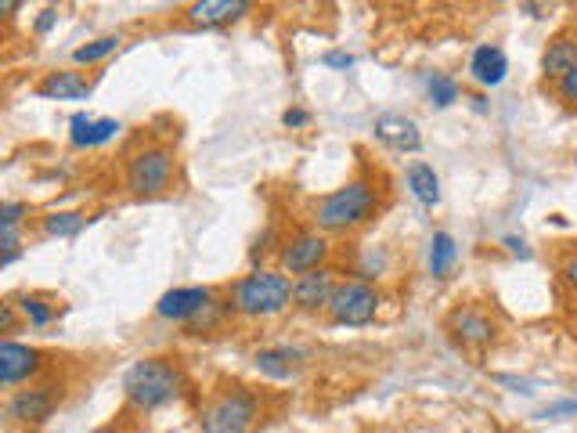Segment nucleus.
Returning a JSON list of instances; mask_svg holds the SVG:
<instances>
[{"label": "nucleus", "instance_id": "nucleus-36", "mask_svg": "<svg viewBox=\"0 0 577 433\" xmlns=\"http://www.w3.org/2000/svg\"><path fill=\"white\" fill-rule=\"evenodd\" d=\"M15 11H19V0H0V15H4V19H11Z\"/></svg>", "mask_w": 577, "mask_h": 433}, {"label": "nucleus", "instance_id": "nucleus-5", "mask_svg": "<svg viewBox=\"0 0 577 433\" xmlns=\"http://www.w3.org/2000/svg\"><path fill=\"white\" fill-rule=\"evenodd\" d=\"M379 304H383V296H379V289L372 282H365V278H343L325 311H329V318L336 325L358 329V325L376 322Z\"/></svg>", "mask_w": 577, "mask_h": 433}, {"label": "nucleus", "instance_id": "nucleus-11", "mask_svg": "<svg viewBox=\"0 0 577 433\" xmlns=\"http://www.w3.org/2000/svg\"><path fill=\"white\" fill-rule=\"evenodd\" d=\"M336 286H339V278L332 268L307 271V275H300L293 282V304L300 307V311H325L332 293H336Z\"/></svg>", "mask_w": 577, "mask_h": 433}, {"label": "nucleus", "instance_id": "nucleus-27", "mask_svg": "<svg viewBox=\"0 0 577 433\" xmlns=\"http://www.w3.org/2000/svg\"><path fill=\"white\" fill-rule=\"evenodd\" d=\"M26 213H29L26 203H15V199H8V203L0 206V228H19Z\"/></svg>", "mask_w": 577, "mask_h": 433}, {"label": "nucleus", "instance_id": "nucleus-25", "mask_svg": "<svg viewBox=\"0 0 577 433\" xmlns=\"http://www.w3.org/2000/svg\"><path fill=\"white\" fill-rule=\"evenodd\" d=\"M83 213L76 210H55L44 217V235H51V239H69V235H76V231L83 228Z\"/></svg>", "mask_w": 577, "mask_h": 433}, {"label": "nucleus", "instance_id": "nucleus-33", "mask_svg": "<svg viewBox=\"0 0 577 433\" xmlns=\"http://www.w3.org/2000/svg\"><path fill=\"white\" fill-rule=\"evenodd\" d=\"M502 246L509 249L513 257H520V260H531V257H534V253H531V246H527V242H523L520 235H505V239H502Z\"/></svg>", "mask_w": 577, "mask_h": 433}, {"label": "nucleus", "instance_id": "nucleus-18", "mask_svg": "<svg viewBox=\"0 0 577 433\" xmlns=\"http://www.w3.org/2000/svg\"><path fill=\"white\" fill-rule=\"evenodd\" d=\"M303 358L307 354L296 351V347H264V351L253 354V365H257V372H264L267 379H296L303 369Z\"/></svg>", "mask_w": 577, "mask_h": 433}, {"label": "nucleus", "instance_id": "nucleus-21", "mask_svg": "<svg viewBox=\"0 0 577 433\" xmlns=\"http://www.w3.org/2000/svg\"><path fill=\"white\" fill-rule=\"evenodd\" d=\"M458 260V246L451 231H433L430 239V275L433 278H448V271L455 268Z\"/></svg>", "mask_w": 577, "mask_h": 433}, {"label": "nucleus", "instance_id": "nucleus-32", "mask_svg": "<svg viewBox=\"0 0 577 433\" xmlns=\"http://www.w3.org/2000/svg\"><path fill=\"white\" fill-rule=\"evenodd\" d=\"M321 62L329 65V69H339V73L354 69V55H347V51H329V55L321 58Z\"/></svg>", "mask_w": 577, "mask_h": 433}, {"label": "nucleus", "instance_id": "nucleus-14", "mask_svg": "<svg viewBox=\"0 0 577 433\" xmlns=\"http://www.w3.org/2000/svg\"><path fill=\"white\" fill-rule=\"evenodd\" d=\"M51 412H55V387L15 390L8 401V419L15 423H44Z\"/></svg>", "mask_w": 577, "mask_h": 433}, {"label": "nucleus", "instance_id": "nucleus-2", "mask_svg": "<svg viewBox=\"0 0 577 433\" xmlns=\"http://www.w3.org/2000/svg\"><path fill=\"white\" fill-rule=\"evenodd\" d=\"M376 206H379L376 185L358 177V181H347L336 192L321 195L318 203H314V224H318L321 235H343V231H354L372 221Z\"/></svg>", "mask_w": 577, "mask_h": 433}, {"label": "nucleus", "instance_id": "nucleus-23", "mask_svg": "<svg viewBox=\"0 0 577 433\" xmlns=\"http://www.w3.org/2000/svg\"><path fill=\"white\" fill-rule=\"evenodd\" d=\"M123 44V37H116V33H109V37H98L91 40V44H83L73 51V62L76 65H94V62H105L109 55H116Z\"/></svg>", "mask_w": 577, "mask_h": 433}, {"label": "nucleus", "instance_id": "nucleus-24", "mask_svg": "<svg viewBox=\"0 0 577 433\" xmlns=\"http://www.w3.org/2000/svg\"><path fill=\"white\" fill-rule=\"evenodd\" d=\"M15 307L22 311V318H26L29 325H37V329H44V325L55 322V307L47 304V296L40 293H26L15 300Z\"/></svg>", "mask_w": 577, "mask_h": 433}, {"label": "nucleus", "instance_id": "nucleus-22", "mask_svg": "<svg viewBox=\"0 0 577 433\" xmlns=\"http://www.w3.org/2000/svg\"><path fill=\"white\" fill-rule=\"evenodd\" d=\"M422 87H426V98L433 102V109H451V105L458 102V94H462L458 80L448 73H426Z\"/></svg>", "mask_w": 577, "mask_h": 433}, {"label": "nucleus", "instance_id": "nucleus-1", "mask_svg": "<svg viewBox=\"0 0 577 433\" xmlns=\"http://www.w3.org/2000/svg\"><path fill=\"white\" fill-rule=\"evenodd\" d=\"M184 372L166 358H141L123 376V397L138 412H156L184 394Z\"/></svg>", "mask_w": 577, "mask_h": 433}, {"label": "nucleus", "instance_id": "nucleus-28", "mask_svg": "<svg viewBox=\"0 0 577 433\" xmlns=\"http://www.w3.org/2000/svg\"><path fill=\"white\" fill-rule=\"evenodd\" d=\"M556 94H559V102H567V105H577V69L570 76H563V80L556 83Z\"/></svg>", "mask_w": 577, "mask_h": 433}, {"label": "nucleus", "instance_id": "nucleus-17", "mask_svg": "<svg viewBox=\"0 0 577 433\" xmlns=\"http://www.w3.org/2000/svg\"><path fill=\"white\" fill-rule=\"evenodd\" d=\"M253 4L249 0H199L188 8V22L192 26H231V22L246 19Z\"/></svg>", "mask_w": 577, "mask_h": 433}, {"label": "nucleus", "instance_id": "nucleus-12", "mask_svg": "<svg viewBox=\"0 0 577 433\" xmlns=\"http://www.w3.org/2000/svg\"><path fill=\"white\" fill-rule=\"evenodd\" d=\"M37 94L47 102H83L94 94V83L76 69H51L44 80L37 83Z\"/></svg>", "mask_w": 577, "mask_h": 433}, {"label": "nucleus", "instance_id": "nucleus-6", "mask_svg": "<svg viewBox=\"0 0 577 433\" xmlns=\"http://www.w3.org/2000/svg\"><path fill=\"white\" fill-rule=\"evenodd\" d=\"M127 188L134 195H159L174 181V152L166 145H148L127 159Z\"/></svg>", "mask_w": 577, "mask_h": 433}, {"label": "nucleus", "instance_id": "nucleus-10", "mask_svg": "<svg viewBox=\"0 0 577 433\" xmlns=\"http://www.w3.org/2000/svg\"><path fill=\"white\" fill-rule=\"evenodd\" d=\"M40 351L37 347H26V343H15V340H4L0 343V383L4 390H15L19 383L33 379L40 372Z\"/></svg>", "mask_w": 577, "mask_h": 433}, {"label": "nucleus", "instance_id": "nucleus-29", "mask_svg": "<svg viewBox=\"0 0 577 433\" xmlns=\"http://www.w3.org/2000/svg\"><path fill=\"white\" fill-rule=\"evenodd\" d=\"M58 26V8H44L37 15V22H33V29H37V37H47L51 29Z\"/></svg>", "mask_w": 577, "mask_h": 433}, {"label": "nucleus", "instance_id": "nucleus-8", "mask_svg": "<svg viewBox=\"0 0 577 433\" xmlns=\"http://www.w3.org/2000/svg\"><path fill=\"white\" fill-rule=\"evenodd\" d=\"M444 325H448L451 340L462 343V347H469V351H484V347H491V343L498 340L495 318H491L487 311H480V307H473V304L455 307Z\"/></svg>", "mask_w": 577, "mask_h": 433}, {"label": "nucleus", "instance_id": "nucleus-9", "mask_svg": "<svg viewBox=\"0 0 577 433\" xmlns=\"http://www.w3.org/2000/svg\"><path fill=\"white\" fill-rule=\"evenodd\" d=\"M213 304H217V300H213V289H206V286H177V289H170V293L159 296L156 314L163 318V322H188V325H192L195 318L210 311Z\"/></svg>", "mask_w": 577, "mask_h": 433}, {"label": "nucleus", "instance_id": "nucleus-3", "mask_svg": "<svg viewBox=\"0 0 577 433\" xmlns=\"http://www.w3.org/2000/svg\"><path fill=\"white\" fill-rule=\"evenodd\" d=\"M293 304V282L282 271L257 268L242 275L228 293V311L242 314V318H271L282 314Z\"/></svg>", "mask_w": 577, "mask_h": 433}, {"label": "nucleus", "instance_id": "nucleus-26", "mask_svg": "<svg viewBox=\"0 0 577 433\" xmlns=\"http://www.w3.org/2000/svg\"><path fill=\"white\" fill-rule=\"evenodd\" d=\"M386 268H390V257H386V249L368 246V249H365V257H361L358 278H365V282H372V278L386 275Z\"/></svg>", "mask_w": 577, "mask_h": 433}, {"label": "nucleus", "instance_id": "nucleus-37", "mask_svg": "<svg viewBox=\"0 0 577 433\" xmlns=\"http://www.w3.org/2000/svg\"><path fill=\"white\" fill-rule=\"evenodd\" d=\"M574 166H577V156H574Z\"/></svg>", "mask_w": 577, "mask_h": 433}, {"label": "nucleus", "instance_id": "nucleus-19", "mask_svg": "<svg viewBox=\"0 0 577 433\" xmlns=\"http://www.w3.org/2000/svg\"><path fill=\"white\" fill-rule=\"evenodd\" d=\"M120 120H94L87 112H76L69 120V145L73 148H98L120 134Z\"/></svg>", "mask_w": 577, "mask_h": 433}, {"label": "nucleus", "instance_id": "nucleus-16", "mask_svg": "<svg viewBox=\"0 0 577 433\" xmlns=\"http://www.w3.org/2000/svg\"><path fill=\"white\" fill-rule=\"evenodd\" d=\"M469 76L480 83V87H502L505 76H509V55H505L498 44H480L469 58Z\"/></svg>", "mask_w": 577, "mask_h": 433}, {"label": "nucleus", "instance_id": "nucleus-7", "mask_svg": "<svg viewBox=\"0 0 577 433\" xmlns=\"http://www.w3.org/2000/svg\"><path fill=\"white\" fill-rule=\"evenodd\" d=\"M329 253L332 246L321 231H296L293 239L282 242V249H278V264H282V271H289V275H307V271L325 268Z\"/></svg>", "mask_w": 577, "mask_h": 433}, {"label": "nucleus", "instance_id": "nucleus-13", "mask_svg": "<svg viewBox=\"0 0 577 433\" xmlns=\"http://www.w3.org/2000/svg\"><path fill=\"white\" fill-rule=\"evenodd\" d=\"M376 141H383L394 152H419L422 148L419 123L412 116H401V112H386V116L376 120Z\"/></svg>", "mask_w": 577, "mask_h": 433}, {"label": "nucleus", "instance_id": "nucleus-15", "mask_svg": "<svg viewBox=\"0 0 577 433\" xmlns=\"http://www.w3.org/2000/svg\"><path fill=\"white\" fill-rule=\"evenodd\" d=\"M574 69H577V33H559L541 51V73H545V80L559 83Z\"/></svg>", "mask_w": 577, "mask_h": 433}, {"label": "nucleus", "instance_id": "nucleus-34", "mask_svg": "<svg viewBox=\"0 0 577 433\" xmlns=\"http://www.w3.org/2000/svg\"><path fill=\"white\" fill-rule=\"evenodd\" d=\"M15 300H8V304H0V332H11L15 329Z\"/></svg>", "mask_w": 577, "mask_h": 433}, {"label": "nucleus", "instance_id": "nucleus-4", "mask_svg": "<svg viewBox=\"0 0 577 433\" xmlns=\"http://www.w3.org/2000/svg\"><path fill=\"white\" fill-rule=\"evenodd\" d=\"M260 423V397L246 387H224L199 415V433H253Z\"/></svg>", "mask_w": 577, "mask_h": 433}, {"label": "nucleus", "instance_id": "nucleus-31", "mask_svg": "<svg viewBox=\"0 0 577 433\" xmlns=\"http://www.w3.org/2000/svg\"><path fill=\"white\" fill-rule=\"evenodd\" d=\"M559 415H577V401H556V405L541 408L538 419H559Z\"/></svg>", "mask_w": 577, "mask_h": 433}, {"label": "nucleus", "instance_id": "nucleus-30", "mask_svg": "<svg viewBox=\"0 0 577 433\" xmlns=\"http://www.w3.org/2000/svg\"><path fill=\"white\" fill-rule=\"evenodd\" d=\"M307 123H311V112L307 109H285L282 112V127L300 130V127H307Z\"/></svg>", "mask_w": 577, "mask_h": 433}, {"label": "nucleus", "instance_id": "nucleus-20", "mask_svg": "<svg viewBox=\"0 0 577 433\" xmlns=\"http://www.w3.org/2000/svg\"><path fill=\"white\" fill-rule=\"evenodd\" d=\"M404 181H408V192L415 195V203L419 206H426V210L440 206V177L430 163H412L408 166V174H404Z\"/></svg>", "mask_w": 577, "mask_h": 433}, {"label": "nucleus", "instance_id": "nucleus-35", "mask_svg": "<svg viewBox=\"0 0 577 433\" xmlns=\"http://www.w3.org/2000/svg\"><path fill=\"white\" fill-rule=\"evenodd\" d=\"M559 275H563V282H567V286L577 293V253H574V257L563 260V268H559Z\"/></svg>", "mask_w": 577, "mask_h": 433}]
</instances>
